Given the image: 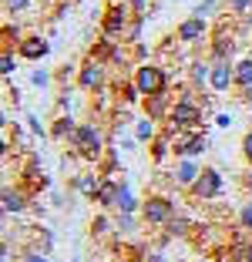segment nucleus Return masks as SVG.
Returning <instances> with one entry per match:
<instances>
[{
    "instance_id": "8fccbe9b",
    "label": "nucleus",
    "mask_w": 252,
    "mask_h": 262,
    "mask_svg": "<svg viewBox=\"0 0 252 262\" xmlns=\"http://www.w3.org/2000/svg\"><path fill=\"white\" fill-rule=\"evenodd\" d=\"M195 262H208V259H195Z\"/></svg>"
},
{
    "instance_id": "09e8293b",
    "label": "nucleus",
    "mask_w": 252,
    "mask_h": 262,
    "mask_svg": "<svg viewBox=\"0 0 252 262\" xmlns=\"http://www.w3.org/2000/svg\"><path fill=\"white\" fill-rule=\"evenodd\" d=\"M242 188L252 195V168H245V171H242Z\"/></svg>"
},
{
    "instance_id": "a878e982",
    "label": "nucleus",
    "mask_w": 252,
    "mask_h": 262,
    "mask_svg": "<svg viewBox=\"0 0 252 262\" xmlns=\"http://www.w3.org/2000/svg\"><path fill=\"white\" fill-rule=\"evenodd\" d=\"M208 77H212V61H202V57H195V61L188 64V84L192 91H202V88H208Z\"/></svg>"
},
{
    "instance_id": "412c9836",
    "label": "nucleus",
    "mask_w": 252,
    "mask_h": 262,
    "mask_svg": "<svg viewBox=\"0 0 252 262\" xmlns=\"http://www.w3.org/2000/svg\"><path fill=\"white\" fill-rule=\"evenodd\" d=\"M101 171L94 168V171H81V175H74L71 178V188H74L81 199H88V202H94V195H98V188H101Z\"/></svg>"
},
{
    "instance_id": "f8f14e48",
    "label": "nucleus",
    "mask_w": 252,
    "mask_h": 262,
    "mask_svg": "<svg viewBox=\"0 0 252 262\" xmlns=\"http://www.w3.org/2000/svg\"><path fill=\"white\" fill-rule=\"evenodd\" d=\"M202 175V165H199V158H178L175 162V168L168 171V182L175 188H182V192H188L192 185H195V178Z\"/></svg>"
},
{
    "instance_id": "bb28decb",
    "label": "nucleus",
    "mask_w": 252,
    "mask_h": 262,
    "mask_svg": "<svg viewBox=\"0 0 252 262\" xmlns=\"http://www.w3.org/2000/svg\"><path fill=\"white\" fill-rule=\"evenodd\" d=\"M115 215V225H118V242H128L138 235V229H141V215H124V212H111Z\"/></svg>"
},
{
    "instance_id": "dca6fc26",
    "label": "nucleus",
    "mask_w": 252,
    "mask_h": 262,
    "mask_svg": "<svg viewBox=\"0 0 252 262\" xmlns=\"http://www.w3.org/2000/svg\"><path fill=\"white\" fill-rule=\"evenodd\" d=\"M172 104H175L172 94H152V98L141 101V115L152 118V121H158V124H165L168 115H172Z\"/></svg>"
},
{
    "instance_id": "a211bd4d",
    "label": "nucleus",
    "mask_w": 252,
    "mask_h": 262,
    "mask_svg": "<svg viewBox=\"0 0 252 262\" xmlns=\"http://www.w3.org/2000/svg\"><path fill=\"white\" fill-rule=\"evenodd\" d=\"M118 192H121V178H101V188L94 195V205L101 212H115L118 208Z\"/></svg>"
},
{
    "instance_id": "6ab92c4d",
    "label": "nucleus",
    "mask_w": 252,
    "mask_h": 262,
    "mask_svg": "<svg viewBox=\"0 0 252 262\" xmlns=\"http://www.w3.org/2000/svg\"><path fill=\"white\" fill-rule=\"evenodd\" d=\"M236 94H239L242 104L252 101V54L242 57V61H236Z\"/></svg>"
},
{
    "instance_id": "de8ad7c7",
    "label": "nucleus",
    "mask_w": 252,
    "mask_h": 262,
    "mask_svg": "<svg viewBox=\"0 0 252 262\" xmlns=\"http://www.w3.org/2000/svg\"><path fill=\"white\" fill-rule=\"evenodd\" d=\"M135 14H148V0H128Z\"/></svg>"
},
{
    "instance_id": "aec40b11",
    "label": "nucleus",
    "mask_w": 252,
    "mask_h": 262,
    "mask_svg": "<svg viewBox=\"0 0 252 262\" xmlns=\"http://www.w3.org/2000/svg\"><path fill=\"white\" fill-rule=\"evenodd\" d=\"M172 141H175V131H172V128H161V131H158V138L148 145V155H152V162H155V165H165L168 158L175 155Z\"/></svg>"
},
{
    "instance_id": "ea45409f",
    "label": "nucleus",
    "mask_w": 252,
    "mask_h": 262,
    "mask_svg": "<svg viewBox=\"0 0 252 262\" xmlns=\"http://www.w3.org/2000/svg\"><path fill=\"white\" fill-rule=\"evenodd\" d=\"M17 262H51V255L40 252V249H24V252L17 255Z\"/></svg>"
},
{
    "instance_id": "a18cd8bd",
    "label": "nucleus",
    "mask_w": 252,
    "mask_h": 262,
    "mask_svg": "<svg viewBox=\"0 0 252 262\" xmlns=\"http://www.w3.org/2000/svg\"><path fill=\"white\" fill-rule=\"evenodd\" d=\"M215 124L229 131V128H232V115H229V111H219V115H215Z\"/></svg>"
},
{
    "instance_id": "0eeeda50",
    "label": "nucleus",
    "mask_w": 252,
    "mask_h": 262,
    "mask_svg": "<svg viewBox=\"0 0 252 262\" xmlns=\"http://www.w3.org/2000/svg\"><path fill=\"white\" fill-rule=\"evenodd\" d=\"M77 88L88 91V94H101L108 88V64L88 54L81 64H77Z\"/></svg>"
},
{
    "instance_id": "9b49d317",
    "label": "nucleus",
    "mask_w": 252,
    "mask_h": 262,
    "mask_svg": "<svg viewBox=\"0 0 252 262\" xmlns=\"http://www.w3.org/2000/svg\"><path fill=\"white\" fill-rule=\"evenodd\" d=\"M0 208H4V215H24L27 208H34V195L20 185H4L0 188Z\"/></svg>"
},
{
    "instance_id": "5701e85b",
    "label": "nucleus",
    "mask_w": 252,
    "mask_h": 262,
    "mask_svg": "<svg viewBox=\"0 0 252 262\" xmlns=\"http://www.w3.org/2000/svg\"><path fill=\"white\" fill-rule=\"evenodd\" d=\"M141 202L145 199H138L135 188H131L128 178H121V192H118V208L115 212H124V215H141Z\"/></svg>"
},
{
    "instance_id": "6e6552de",
    "label": "nucleus",
    "mask_w": 252,
    "mask_h": 262,
    "mask_svg": "<svg viewBox=\"0 0 252 262\" xmlns=\"http://www.w3.org/2000/svg\"><path fill=\"white\" fill-rule=\"evenodd\" d=\"M20 188H27V192L37 199L40 192H51L54 188V182L40 171V155H34V151H27V162L20 165V182H17Z\"/></svg>"
},
{
    "instance_id": "c85d7f7f",
    "label": "nucleus",
    "mask_w": 252,
    "mask_h": 262,
    "mask_svg": "<svg viewBox=\"0 0 252 262\" xmlns=\"http://www.w3.org/2000/svg\"><path fill=\"white\" fill-rule=\"evenodd\" d=\"M161 232H168L172 239H188L192 232H195V222H192L188 215H182V212H178V215L168 222V229H161Z\"/></svg>"
},
{
    "instance_id": "49530a36",
    "label": "nucleus",
    "mask_w": 252,
    "mask_h": 262,
    "mask_svg": "<svg viewBox=\"0 0 252 262\" xmlns=\"http://www.w3.org/2000/svg\"><path fill=\"white\" fill-rule=\"evenodd\" d=\"M7 98L14 101V108L20 104V88H17V84H10V81H7Z\"/></svg>"
},
{
    "instance_id": "20e7f679",
    "label": "nucleus",
    "mask_w": 252,
    "mask_h": 262,
    "mask_svg": "<svg viewBox=\"0 0 252 262\" xmlns=\"http://www.w3.org/2000/svg\"><path fill=\"white\" fill-rule=\"evenodd\" d=\"M175 215H178L175 199H168V195H161V192L145 195V202H141V222H145L148 229H168V222Z\"/></svg>"
},
{
    "instance_id": "603ef678",
    "label": "nucleus",
    "mask_w": 252,
    "mask_h": 262,
    "mask_svg": "<svg viewBox=\"0 0 252 262\" xmlns=\"http://www.w3.org/2000/svg\"><path fill=\"white\" fill-rule=\"evenodd\" d=\"M71 262H81V259H71Z\"/></svg>"
},
{
    "instance_id": "f03ea898",
    "label": "nucleus",
    "mask_w": 252,
    "mask_h": 262,
    "mask_svg": "<svg viewBox=\"0 0 252 262\" xmlns=\"http://www.w3.org/2000/svg\"><path fill=\"white\" fill-rule=\"evenodd\" d=\"M68 148L77 155V158H84V162H91L94 168H98V162L104 158V151H108V141H104V131H101V124L81 121V124H77V131L71 135Z\"/></svg>"
},
{
    "instance_id": "cd10ccee",
    "label": "nucleus",
    "mask_w": 252,
    "mask_h": 262,
    "mask_svg": "<svg viewBox=\"0 0 252 262\" xmlns=\"http://www.w3.org/2000/svg\"><path fill=\"white\" fill-rule=\"evenodd\" d=\"M158 131H161L158 121H152V118H145V115H141L135 124H131V135L138 138V145H152V141L158 138Z\"/></svg>"
},
{
    "instance_id": "f257e3e1",
    "label": "nucleus",
    "mask_w": 252,
    "mask_h": 262,
    "mask_svg": "<svg viewBox=\"0 0 252 262\" xmlns=\"http://www.w3.org/2000/svg\"><path fill=\"white\" fill-rule=\"evenodd\" d=\"M165 128L172 131H205L208 135V121H205V104L192 91H185L182 98H175L172 104V115H168Z\"/></svg>"
},
{
    "instance_id": "2eb2a0df",
    "label": "nucleus",
    "mask_w": 252,
    "mask_h": 262,
    "mask_svg": "<svg viewBox=\"0 0 252 262\" xmlns=\"http://www.w3.org/2000/svg\"><path fill=\"white\" fill-rule=\"evenodd\" d=\"M202 37H208V20H202V17H185V20L175 27L178 44H199Z\"/></svg>"
},
{
    "instance_id": "1a4fd4ad",
    "label": "nucleus",
    "mask_w": 252,
    "mask_h": 262,
    "mask_svg": "<svg viewBox=\"0 0 252 262\" xmlns=\"http://www.w3.org/2000/svg\"><path fill=\"white\" fill-rule=\"evenodd\" d=\"M236 47H239L236 34L225 27V20H222L212 31V37H208V61H232V57H236Z\"/></svg>"
},
{
    "instance_id": "39448f33",
    "label": "nucleus",
    "mask_w": 252,
    "mask_h": 262,
    "mask_svg": "<svg viewBox=\"0 0 252 262\" xmlns=\"http://www.w3.org/2000/svg\"><path fill=\"white\" fill-rule=\"evenodd\" d=\"M131 77H135L138 91L145 94V98H152V94H168V88H172V74H168V68L152 64V61H141L135 71H131Z\"/></svg>"
},
{
    "instance_id": "58836bf2",
    "label": "nucleus",
    "mask_w": 252,
    "mask_h": 262,
    "mask_svg": "<svg viewBox=\"0 0 252 262\" xmlns=\"http://www.w3.org/2000/svg\"><path fill=\"white\" fill-rule=\"evenodd\" d=\"M239 229H242V232H252V199L249 202H245V205H239Z\"/></svg>"
},
{
    "instance_id": "423d86ee",
    "label": "nucleus",
    "mask_w": 252,
    "mask_h": 262,
    "mask_svg": "<svg viewBox=\"0 0 252 262\" xmlns=\"http://www.w3.org/2000/svg\"><path fill=\"white\" fill-rule=\"evenodd\" d=\"M222 192H225V175H222L215 165H202V175L195 178V185L188 188V199L215 202V199H222Z\"/></svg>"
},
{
    "instance_id": "37998d69",
    "label": "nucleus",
    "mask_w": 252,
    "mask_h": 262,
    "mask_svg": "<svg viewBox=\"0 0 252 262\" xmlns=\"http://www.w3.org/2000/svg\"><path fill=\"white\" fill-rule=\"evenodd\" d=\"M47 202H51L54 208H61L64 205V192H61V188H51V192H47Z\"/></svg>"
},
{
    "instance_id": "b1692460",
    "label": "nucleus",
    "mask_w": 252,
    "mask_h": 262,
    "mask_svg": "<svg viewBox=\"0 0 252 262\" xmlns=\"http://www.w3.org/2000/svg\"><path fill=\"white\" fill-rule=\"evenodd\" d=\"M225 255H229V262H252V239L236 232L229 239V246H225Z\"/></svg>"
},
{
    "instance_id": "4c0bfd02",
    "label": "nucleus",
    "mask_w": 252,
    "mask_h": 262,
    "mask_svg": "<svg viewBox=\"0 0 252 262\" xmlns=\"http://www.w3.org/2000/svg\"><path fill=\"white\" fill-rule=\"evenodd\" d=\"M34 0H4V10H7V17H17L24 14V10H31Z\"/></svg>"
},
{
    "instance_id": "c03bdc74",
    "label": "nucleus",
    "mask_w": 252,
    "mask_h": 262,
    "mask_svg": "<svg viewBox=\"0 0 252 262\" xmlns=\"http://www.w3.org/2000/svg\"><path fill=\"white\" fill-rule=\"evenodd\" d=\"M145 262H168V255L161 252V249H148V252H145Z\"/></svg>"
},
{
    "instance_id": "f3484780",
    "label": "nucleus",
    "mask_w": 252,
    "mask_h": 262,
    "mask_svg": "<svg viewBox=\"0 0 252 262\" xmlns=\"http://www.w3.org/2000/svg\"><path fill=\"white\" fill-rule=\"evenodd\" d=\"M88 232H91L94 242H115L118 246V225H115V215H111V212H98V215L91 219V225H88Z\"/></svg>"
},
{
    "instance_id": "393cba45",
    "label": "nucleus",
    "mask_w": 252,
    "mask_h": 262,
    "mask_svg": "<svg viewBox=\"0 0 252 262\" xmlns=\"http://www.w3.org/2000/svg\"><path fill=\"white\" fill-rule=\"evenodd\" d=\"M115 94H118V104H124V108H135V104H141L145 101V94L138 91V84H135V77H124V81H118L115 84Z\"/></svg>"
},
{
    "instance_id": "c756f323",
    "label": "nucleus",
    "mask_w": 252,
    "mask_h": 262,
    "mask_svg": "<svg viewBox=\"0 0 252 262\" xmlns=\"http://www.w3.org/2000/svg\"><path fill=\"white\" fill-rule=\"evenodd\" d=\"M54 84H61V91H71V84H77V68L74 64L54 68Z\"/></svg>"
},
{
    "instance_id": "a19ab883",
    "label": "nucleus",
    "mask_w": 252,
    "mask_h": 262,
    "mask_svg": "<svg viewBox=\"0 0 252 262\" xmlns=\"http://www.w3.org/2000/svg\"><path fill=\"white\" fill-rule=\"evenodd\" d=\"M239 151H242L245 165L252 168V131H245V135H242V148H239Z\"/></svg>"
},
{
    "instance_id": "473e14b6",
    "label": "nucleus",
    "mask_w": 252,
    "mask_h": 262,
    "mask_svg": "<svg viewBox=\"0 0 252 262\" xmlns=\"http://www.w3.org/2000/svg\"><path fill=\"white\" fill-rule=\"evenodd\" d=\"M222 10V0H202V4H195V10H192V17H202V20H212L215 14Z\"/></svg>"
},
{
    "instance_id": "2f4dec72",
    "label": "nucleus",
    "mask_w": 252,
    "mask_h": 262,
    "mask_svg": "<svg viewBox=\"0 0 252 262\" xmlns=\"http://www.w3.org/2000/svg\"><path fill=\"white\" fill-rule=\"evenodd\" d=\"M17 51H0V74H4V81H10V77L17 74Z\"/></svg>"
},
{
    "instance_id": "e433bc0d",
    "label": "nucleus",
    "mask_w": 252,
    "mask_h": 262,
    "mask_svg": "<svg viewBox=\"0 0 252 262\" xmlns=\"http://www.w3.org/2000/svg\"><path fill=\"white\" fill-rule=\"evenodd\" d=\"M24 121H27V128H31V135H34V138H51L47 124H40V118L34 115V111H27V118H24Z\"/></svg>"
},
{
    "instance_id": "4468645a",
    "label": "nucleus",
    "mask_w": 252,
    "mask_h": 262,
    "mask_svg": "<svg viewBox=\"0 0 252 262\" xmlns=\"http://www.w3.org/2000/svg\"><path fill=\"white\" fill-rule=\"evenodd\" d=\"M47 54H51V40L44 34H27L20 40V47H17V57L20 61H31V64H40Z\"/></svg>"
},
{
    "instance_id": "c9c22d12",
    "label": "nucleus",
    "mask_w": 252,
    "mask_h": 262,
    "mask_svg": "<svg viewBox=\"0 0 252 262\" xmlns=\"http://www.w3.org/2000/svg\"><path fill=\"white\" fill-rule=\"evenodd\" d=\"M31 84L37 88V91H47V88L54 84V71H44V68L37 64V68L31 71Z\"/></svg>"
},
{
    "instance_id": "79ce46f5",
    "label": "nucleus",
    "mask_w": 252,
    "mask_h": 262,
    "mask_svg": "<svg viewBox=\"0 0 252 262\" xmlns=\"http://www.w3.org/2000/svg\"><path fill=\"white\" fill-rule=\"evenodd\" d=\"M118 148H121V151H135V148H138V138H135V135H118Z\"/></svg>"
},
{
    "instance_id": "4be33fe9",
    "label": "nucleus",
    "mask_w": 252,
    "mask_h": 262,
    "mask_svg": "<svg viewBox=\"0 0 252 262\" xmlns=\"http://www.w3.org/2000/svg\"><path fill=\"white\" fill-rule=\"evenodd\" d=\"M77 124H81V121H74L71 115H54L51 124H47V131H51V141H61V145H68L71 135L77 131Z\"/></svg>"
},
{
    "instance_id": "72a5a7b5",
    "label": "nucleus",
    "mask_w": 252,
    "mask_h": 262,
    "mask_svg": "<svg viewBox=\"0 0 252 262\" xmlns=\"http://www.w3.org/2000/svg\"><path fill=\"white\" fill-rule=\"evenodd\" d=\"M222 10L229 17H245L252 14V0H222Z\"/></svg>"
},
{
    "instance_id": "7c9ffc66",
    "label": "nucleus",
    "mask_w": 252,
    "mask_h": 262,
    "mask_svg": "<svg viewBox=\"0 0 252 262\" xmlns=\"http://www.w3.org/2000/svg\"><path fill=\"white\" fill-rule=\"evenodd\" d=\"M31 249H40V252H47V255L54 252V232L47 229V225H37V229H34V242H31Z\"/></svg>"
},
{
    "instance_id": "9d476101",
    "label": "nucleus",
    "mask_w": 252,
    "mask_h": 262,
    "mask_svg": "<svg viewBox=\"0 0 252 262\" xmlns=\"http://www.w3.org/2000/svg\"><path fill=\"white\" fill-rule=\"evenodd\" d=\"M175 158H199L208 151V135L205 131H175Z\"/></svg>"
},
{
    "instance_id": "7ed1b4c3",
    "label": "nucleus",
    "mask_w": 252,
    "mask_h": 262,
    "mask_svg": "<svg viewBox=\"0 0 252 262\" xmlns=\"http://www.w3.org/2000/svg\"><path fill=\"white\" fill-rule=\"evenodd\" d=\"M135 10H131L128 0H108L104 14H101V34L111 40H124L131 31V24H135Z\"/></svg>"
},
{
    "instance_id": "ddd939ff",
    "label": "nucleus",
    "mask_w": 252,
    "mask_h": 262,
    "mask_svg": "<svg viewBox=\"0 0 252 262\" xmlns=\"http://www.w3.org/2000/svg\"><path fill=\"white\" fill-rule=\"evenodd\" d=\"M208 91H212V94L236 91V61H212V77H208Z\"/></svg>"
},
{
    "instance_id": "3c124183",
    "label": "nucleus",
    "mask_w": 252,
    "mask_h": 262,
    "mask_svg": "<svg viewBox=\"0 0 252 262\" xmlns=\"http://www.w3.org/2000/svg\"><path fill=\"white\" fill-rule=\"evenodd\" d=\"M71 4H81V0H71Z\"/></svg>"
},
{
    "instance_id": "f704fd0d",
    "label": "nucleus",
    "mask_w": 252,
    "mask_h": 262,
    "mask_svg": "<svg viewBox=\"0 0 252 262\" xmlns=\"http://www.w3.org/2000/svg\"><path fill=\"white\" fill-rule=\"evenodd\" d=\"M98 171L104 178H115V171H118V151H115V148H108V151H104V158L98 162Z\"/></svg>"
}]
</instances>
